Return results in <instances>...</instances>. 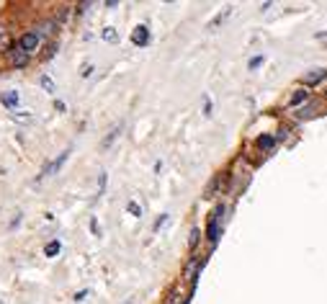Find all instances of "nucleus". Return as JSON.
Masks as SVG:
<instances>
[{
	"label": "nucleus",
	"mask_w": 327,
	"mask_h": 304,
	"mask_svg": "<svg viewBox=\"0 0 327 304\" xmlns=\"http://www.w3.org/2000/svg\"><path fill=\"white\" fill-rule=\"evenodd\" d=\"M222 217H224V206H217V212L211 214L209 227H206V237H209L211 245H217V240H219V235H222Z\"/></svg>",
	"instance_id": "obj_1"
},
{
	"label": "nucleus",
	"mask_w": 327,
	"mask_h": 304,
	"mask_svg": "<svg viewBox=\"0 0 327 304\" xmlns=\"http://www.w3.org/2000/svg\"><path fill=\"white\" fill-rule=\"evenodd\" d=\"M39 44H42V36H39L36 31H29V34H24V36L18 39V47H21V52H26V54H34V52L39 49Z\"/></svg>",
	"instance_id": "obj_2"
},
{
	"label": "nucleus",
	"mask_w": 327,
	"mask_h": 304,
	"mask_svg": "<svg viewBox=\"0 0 327 304\" xmlns=\"http://www.w3.org/2000/svg\"><path fill=\"white\" fill-rule=\"evenodd\" d=\"M131 42H134L137 47H147V44H149V29H147V26H137L134 34H131Z\"/></svg>",
	"instance_id": "obj_3"
},
{
	"label": "nucleus",
	"mask_w": 327,
	"mask_h": 304,
	"mask_svg": "<svg viewBox=\"0 0 327 304\" xmlns=\"http://www.w3.org/2000/svg\"><path fill=\"white\" fill-rule=\"evenodd\" d=\"M8 54H11V62H13L16 67H26L29 54H26V52H21V47H18V44H16V47H11V49H8Z\"/></svg>",
	"instance_id": "obj_4"
},
{
	"label": "nucleus",
	"mask_w": 327,
	"mask_h": 304,
	"mask_svg": "<svg viewBox=\"0 0 327 304\" xmlns=\"http://www.w3.org/2000/svg\"><path fill=\"white\" fill-rule=\"evenodd\" d=\"M67 158H70V149H65V152H62V155H60V158H57L54 163H49V165L44 168V176H49V173H57V170L62 168V163L67 160Z\"/></svg>",
	"instance_id": "obj_5"
},
{
	"label": "nucleus",
	"mask_w": 327,
	"mask_h": 304,
	"mask_svg": "<svg viewBox=\"0 0 327 304\" xmlns=\"http://www.w3.org/2000/svg\"><path fill=\"white\" fill-rule=\"evenodd\" d=\"M0 101H3L6 108H16L18 106V93L16 90H6L3 96H0Z\"/></svg>",
	"instance_id": "obj_6"
},
{
	"label": "nucleus",
	"mask_w": 327,
	"mask_h": 304,
	"mask_svg": "<svg viewBox=\"0 0 327 304\" xmlns=\"http://www.w3.org/2000/svg\"><path fill=\"white\" fill-rule=\"evenodd\" d=\"M324 78H327V70H314V72H306V75H304V83H309V85L314 83V85H317V83L324 80Z\"/></svg>",
	"instance_id": "obj_7"
},
{
	"label": "nucleus",
	"mask_w": 327,
	"mask_h": 304,
	"mask_svg": "<svg viewBox=\"0 0 327 304\" xmlns=\"http://www.w3.org/2000/svg\"><path fill=\"white\" fill-rule=\"evenodd\" d=\"M60 248H62V245H60V240H49V242H47V248H44V255H47V258H54V255L60 253Z\"/></svg>",
	"instance_id": "obj_8"
},
{
	"label": "nucleus",
	"mask_w": 327,
	"mask_h": 304,
	"mask_svg": "<svg viewBox=\"0 0 327 304\" xmlns=\"http://www.w3.org/2000/svg\"><path fill=\"white\" fill-rule=\"evenodd\" d=\"M34 116L29 113V111H13V121H18V124H29Z\"/></svg>",
	"instance_id": "obj_9"
},
{
	"label": "nucleus",
	"mask_w": 327,
	"mask_h": 304,
	"mask_svg": "<svg viewBox=\"0 0 327 304\" xmlns=\"http://www.w3.org/2000/svg\"><path fill=\"white\" fill-rule=\"evenodd\" d=\"M39 83H42V88H44L47 93H54V90H57V88H54V80H52L49 75H42V80H39Z\"/></svg>",
	"instance_id": "obj_10"
},
{
	"label": "nucleus",
	"mask_w": 327,
	"mask_h": 304,
	"mask_svg": "<svg viewBox=\"0 0 327 304\" xmlns=\"http://www.w3.org/2000/svg\"><path fill=\"white\" fill-rule=\"evenodd\" d=\"M103 39H106V42H116V39H119L116 29H111V26H108V29H103Z\"/></svg>",
	"instance_id": "obj_11"
},
{
	"label": "nucleus",
	"mask_w": 327,
	"mask_h": 304,
	"mask_svg": "<svg viewBox=\"0 0 327 304\" xmlns=\"http://www.w3.org/2000/svg\"><path fill=\"white\" fill-rule=\"evenodd\" d=\"M0 49H11V39H8V34L0 29Z\"/></svg>",
	"instance_id": "obj_12"
},
{
	"label": "nucleus",
	"mask_w": 327,
	"mask_h": 304,
	"mask_svg": "<svg viewBox=\"0 0 327 304\" xmlns=\"http://www.w3.org/2000/svg\"><path fill=\"white\" fill-rule=\"evenodd\" d=\"M129 212H131V217H142V206L137 204V201H129V206H126Z\"/></svg>",
	"instance_id": "obj_13"
},
{
	"label": "nucleus",
	"mask_w": 327,
	"mask_h": 304,
	"mask_svg": "<svg viewBox=\"0 0 327 304\" xmlns=\"http://www.w3.org/2000/svg\"><path fill=\"white\" fill-rule=\"evenodd\" d=\"M304 98H306V90H296V93H294V98H291V106H296V103H301Z\"/></svg>",
	"instance_id": "obj_14"
},
{
	"label": "nucleus",
	"mask_w": 327,
	"mask_h": 304,
	"mask_svg": "<svg viewBox=\"0 0 327 304\" xmlns=\"http://www.w3.org/2000/svg\"><path fill=\"white\" fill-rule=\"evenodd\" d=\"M271 144H273V137H268V134L258 139V147H260V149H265V147H271Z\"/></svg>",
	"instance_id": "obj_15"
},
{
	"label": "nucleus",
	"mask_w": 327,
	"mask_h": 304,
	"mask_svg": "<svg viewBox=\"0 0 327 304\" xmlns=\"http://www.w3.org/2000/svg\"><path fill=\"white\" fill-rule=\"evenodd\" d=\"M119 129H121V126H116V129H113V131H111V134H108V137L103 139V147H108V144H111V142H113V139L119 137Z\"/></svg>",
	"instance_id": "obj_16"
},
{
	"label": "nucleus",
	"mask_w": 327,
	"mask_h": 304,
	"mask_svg": "<svg viewBox=\"0 0 327 304\" xmlns=\"http://www.w3.org/2000/svg\"><path fill=\"white\" fill-rule=\"evenodd\" d=\"M199 235H201L199 230H191V240H188V245H191V250H194V248L199 245Z\"/></svg>",
	"instance_id": "obj_17"
},
{
	"label": "nucleus",
	"mask_w": 327,
	"mask_h": 304,
	"mask_svg": "<svg viewBox=\"0 0 327 304\" xmlns=\"http://www.w3.org/2000/svg\"><path fill=\"white\" fill-rule=\"evenodd\" d=\"M54 52H57V44H49V47H47V52H44V60H49Z\"/></svg>",
	"instance_id": "obj_18"
},
{
	"label": "nucleus",
	"mask_w": 327,
	"mask_h": 304,
	"mask_svg": "<svg viewBox=\"0 0 327 304\" xmlns=\"http://www.w3.org/2000/svg\"><path fill=\"white\" fill-rule=\"evenodd\" d=\"M258 65H263V57H255V60H250V70H253V67H258Z\"/></svg>",
	"instance_id": "obj_19"
},
{
	"label": "nucleus",
	"mask_w": 327,
	"mask_h": 304,
	"mask_svg": "<svg viewBox=\"0 0 327 304\" xmlns=\"http://www.w3.org/2000/svg\"><path fill=\"white\" fill-rule=\"evenodd\" d=\"M88 75H93V65H85L83 67V78H88Z\"/></svg>",
	"instance_id": "obj_20"
}]
</instances>
